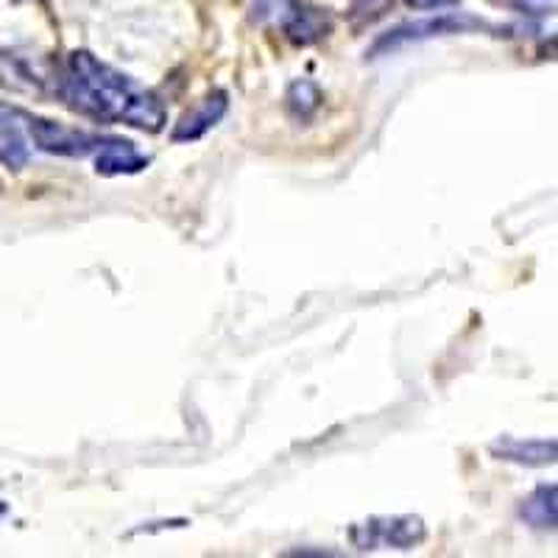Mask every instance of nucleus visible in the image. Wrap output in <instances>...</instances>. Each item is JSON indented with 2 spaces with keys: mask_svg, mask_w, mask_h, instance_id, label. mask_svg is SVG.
<instances>
[{
  "mask_svg": "<svg viewBox=\"0 0 558 558\" xmlns=\"http://www.w3.org/2000/svg\"><path fill=\"white\" fill-rule=\"evenodd\" d=\"M488 452L497 461L517 463V466H550L558 458L556 438H514L500 436Z\"/></svg>",
  "mask_w": 558,
  "mask_h": 558,
  "instance_id": "obj_7",
  "label": "nucleus"
},
{
  "mask_svg": "<svg viewBox=\"0 0 558 558\" xmlns=\"http://www.w3.org/2000/svg\"><path fill=\"white\" fill-rule=\"evenodd\" d=\"M12 3H26V0H12Z\"/></svg>",
  "mask_w": 558,
  "mask_h": 558,
  "instance_id": "obj_18",
  "label": "nucleus"
},
{
  "mask_svg": "<svg viewBox=\"0 0 558 558\" xmlns=\"http://www.w3.org/2000/svg\"><path fill=\"white\" fill-rule=\"evenodd\" d=\"M302 9V0H248V17L257 26L286 28L296 12Z\"/></svg>",
  "mask_w": 558,
  "mask_h": 558,
  "instance_id": "obj_13",
  "label": "nucleus"
},
{
  "mask_svg": "<svg viewBox=\"0 0 558 558\" xmlns=\"http://www.w3.org/2000/svg\"><path fill=\"white\" fill-rule=\"evenodd\" d=\"M32 159V137H28V114L0 104V166L20 171Z\"/></svg>",
  "mask_w": 558,
  "mask_h": 558,
  "instance_id": "obj_6",
  "label": "nucleus"
},
{
  "mask_svg": "<svg viewBox=\"0 0 558 558\" xmlns=\"http://www.w3.org/2000/svg\"><path fill=\"white\" fill-rule=\"evenodd\" d=\"M520 517L536 531H556L558 522V486L545 483L533 488V495L522 500Z\"/></svg>",
  "mask_w": 558,
  "mask_h": 558,
  "instance_id": "obj_9",
  "label": "nucleus"
},
{
  "mask_svg": "<svg viewBox=\"0 0 558 558\" xmlns=\"http://www.w3.org/2000/svg\"><path fill=\"white\" fill-rule=\"evenodd\" d=\"M488 28L481 17H472V14H438L430 20H416V23H402V26L391 28L388 34H383L380 39H375V45L368 48V59H380L388 53L408 48L413 43H425L433 37H445V34H470Z\"/></svg>",
  "mask_w": 558,
  "mask_h": 558,
  "instance_id": "obj_2",
  "label": "nucleus"
},
{
  "mask_svg": "<svg viewBox=\"0 0 558 558\" xmlns=\"http://www.w3.org/2000/svg\"><path fill=\"white\" fill-rule=\"evenodd\" d=\"M282 32H286V37L291 39L293 45H316L322 43L324 37H330L332 17L327 12H322V9H313L302 3L296 17H293Z\"/></svg>",
  "mask_w": 558,
  "mask_h": 558,
  "instance_id": "obj_11",
  "label": "nucleus"
},
{
  "mask_svg": "<svg viewBox=\"0 0 558 558\" xmlns=\"http://www.w3.org/2000/svg\"><path fill=\"white\" fill-rule=\"evenodd\" d=\"M391 3L393 0H355L352 3V17H355V23H372V20L383 17Z\"/></svg>",
  "mask_w": 558,
  "mask_h": 558,
  "instance_id": "obj_15",
  "label": "nucleus"
},
{
  "mask_svg": "<svg viewBox=\"0 0 558 558\" xmlns=\"http://www.w3.org/2000/svg\"><path fill=\"white\" fill-rule=\"evenodd\" d=\"M408 7L416 9V12H427V9H450L458 7L461 0H405Z\"/></svg>",
  "mask_w": 558,
  "mask_h": 558,
  "instance_id": "obj_16",
  "label": "nucleus"
},
{
  "mask_svg": "<svg viewBox=\"0 0 558 558\" xmlns=\"http://www.w3.org/2000/svg\"><path fill=\"white\" fill-rule=\"evenodd\" d=\"M229 112V96L227 89H209L207 96L196 104L193 109L179 118V123L173 126L171 140L173 143H196L204 134L213 132L218 123L223 121V114Z\"/></svg>",
  "mask_w": 558,
  "mask_h": 558,
  "instance_id": "obj_5",
  "label": "nucleus"
},
{
  "mask_svg": "<svg viewBox=\"0 0 558 558\" xmlns=\"http://www.w3.org/2000/svg\"><path fill=\"white\" fill-rule=\"evenodd\" d=\"M59 98L73 112L96 123H126L140 132L157 134L166 129L168 109L162 98L126 76L112 64L101 62L96 53L73 51L64 59L59 76Z\"/></svg>",
  "mask_w": 558,
  "mask_h": 558,
  "instance_id": "obj_1",
  "label": "nucleus"
},
{
  "mask_svg": "<svg viewBox=\"0 0 558 558\" xmlns=\"http://www.w3.org/2000/svg\"><path fill=\"white\" fill-rule=\"evenodd\" d=\"M0 89L17 93V96H34L43 89V78L20 53L0 51Z\"/></svg>",
  "mask_w": 558,
  "mask_h": 558,
  "instance_id": "obj_10",
  "label": "nucleus"
},
{
  "mask_svg": "<svg viewBox=\"0 0 558 558\" xmlns=\"http://www.w3.org/2000/svg\"><path fill=\"white\" fill-rule=\"evenodd\" d=\"M7 514H9V506H7V502H0V520H3Z\"/></svg>",
  "mask_w": 558,
  "mask_h": 558,
  "instance_id": "obj_17",
  "label": "nucleus"
},
{
  "mask_svg": "<svg viewBox=\"0 0 558 558\" xmlns=\"http://www.w3.org/2000/svg\"><path fill=\"white\" fill-rule=\"evenodd\" d=\"M151 166V159L146 154H140L134 143L129 140L109 137L101 140V146L96 148V171L98 177H134V173H143Z\"/></svg>",
  "mask_w": 558,
  "mask_h": 558,
  "instance_id": "obj_8",
  "label": "nucleus"
},
{
  "mask_svg": "<svg viewBox=\"0 0 558 558\" xmlns=\"http://www.w3.org/2000/svg\"><path fill=\"white\" fill-rule=\"evenodd\" d=\"M324 101V93L311 78H296L286 93V107L296 121H311Z\"/></svg>",
  "mask_w": 558,
  "mask_h": 558,
  "instance_id": "obj_12",
  "label": "nucleus"
},
{
  "mask_svg": "<svg viewBox=\"0 0 558 558\" xmlns=\"http://www.w3.org/2000/svg\"><path fill=\"white\" fill-rule=\"evenodd\" d=\"M28 137L34 140L39 151L70 159L89 157L101 146V137H96V134L62 126L57 121H48V118H32V114H28Z\"/></svg>",
  "mask_w": 558,
  "mask_h": 558,
  "instance_id": "obj_4",
  "label": "nucleus"
},
{
  "mask_svg": "<svg viewBox=\"0 0 558 558\" xmlns=\"http://www.w3.org/2000/svg\"><path fill=\"white\" fill-rule=\"evenodd\" d=\"M427 527L422 517H372L363 525L352 527V542L357 550H377V547H393V550H411L422 545Z\"/></svg>",
  "mask_w": 558,
  "mask_h": 558,
  "instance_id": "obj_3",
  "label": "nucleus"
},
{
  "mask_svg": "<svg viewBox=\"0 0 558 558\" xmlns=\"http://www.w3.org/2000/svg\"><path fill=\"white\" fill-rule=\"evenodd\" d=\"M502 3L525 17H553L556 12V0H502Z\"/></svg>",
  "mask_w": 558,
  "mask_h": 558,
  "instance_id": "obj_14",
  "label": "nucleus"
}]
</instances>
